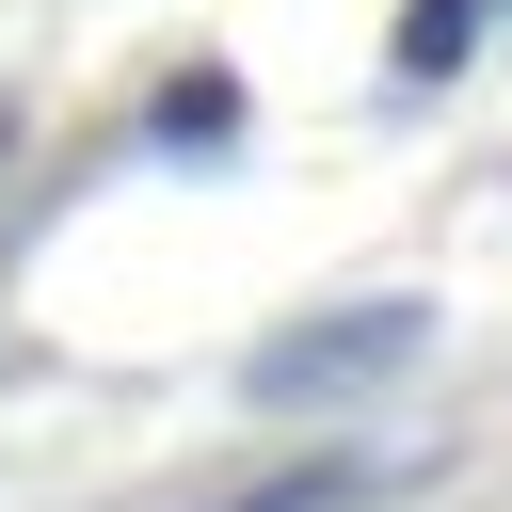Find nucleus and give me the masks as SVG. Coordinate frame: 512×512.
<instances>
[{"label":"nucleus","mask_w":512,"mask_h":512,"mask_svg":"<svg viewBox=\"0 0 512 512\" xmlns=\"http://www.w3.org/2000/svg\"><path fill=\"white\" fill-rule=\"evenodd\" d=\"M432 352V304L416 288H384V304H320V320H288V336H256V368H240V400H272V416H304V400H352V384H384V368H416Z\"/></svg>","instance_id":"1"},{"label":"nucleus","mask_w":512,"mask_h":512,"mask_svg":"<svg viewBox=\"0 0 512 512\" xmlns=\"http://www.w3.org/2000/svg\"><path fill=\"white\" fill-rule=\"evenodd\" d=\"M144 128H160L176 160H224V144H240V64H176V80L144 96Z\"/></svg>","instance_id":"2"},{"label":"nucleus","mask_w":512,"mask_h":512,"mask_svg":"<svg viewBox=\"0 0 512 512\" xmlns=\"http://www.w3.org/2000/svg\"><path fill=\"white\" fill-rule=\"evenodd\" d=\"M480 16H496V0H400V48H384V64H400V80H448V64L480 48Z\"/></svg>","instance_id":"3"}]
</instances>
